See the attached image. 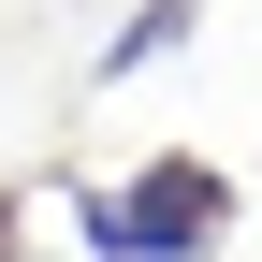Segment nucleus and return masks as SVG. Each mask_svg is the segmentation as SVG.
Returning a JSON list of instances; mask_svg holds the SVG:
<instances>
[{"label": "nucleus", "instance_id": "1", "mask_svg": "<svg viewBox=\"0 0 262 262\" xmlns=\"http://www.w3.org/2000/svg\"><path fill=\"white\" fill-rule=\"evenodd\" d=\"M73 233H88V262H204L219 233H233V175L189 160V146H160L146 175L73 189Z\"/></svg>", "mask_w": 262, "mask_h": 262}, {"label": "nucleus", "instance_id": "2", "mask_svg": "<svg viewBox=\"0 0 262 262\" xmlns=\"http://www.w3.org/2000/svg\"><path fill=\"white\" fill-rule=\"evenodd\" d=\"M175 44H189V0H131V15L102 29V58H88V73L117 88V73H146V58H175Z\"/></svg>", "mask_w": 262, "mask_h": 262}]
</instances>
